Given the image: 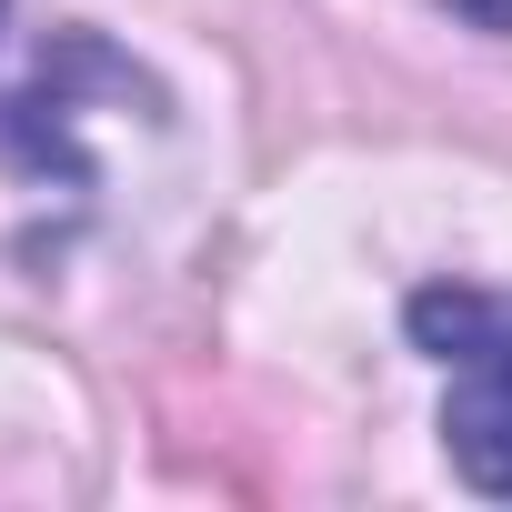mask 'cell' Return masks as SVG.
Wrapping results in <instances>:
<instances>
[{"mask_svg":"<svg viewBox=\"0 0 512 512\" xmlns=\"http://www.w3.org/2000/svg\"><path fill=\"white\" fill-rule=\"evenodd\" d=\"M412 342L452 362L442 442L472 492L512 502V302L492 292H412Z\"/></svg>","mask_w":512,"mask_h":512,"instance_id":"6da1fadb","label":"cell"},{"mask_svg":"<svg viewBox=\"0 0 512 512\" xmlns=\"http://www.w3.org/2000/svg\"><path fill=\"white\" fill-rule=\"evenodd\" d=\"M442 11H452L462 31H492V41H512V0H442Z\"/></svg>","mask_w":512,"mask_h":512,"instance_id":"7a4b0ae2","label":"cell"}]
</instances>
